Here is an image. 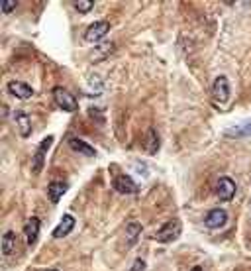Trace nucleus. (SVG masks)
<instances>
[{"label": "nucleus", "mask_w": 251, "mask_h": 271, "mask_svg": "<svg viewBox=\"0 0 251 271\" xmlns=\"http://www.w3.org/2000/svg\"><path fill=\"white\" fill-rule=\"evenodd\" d=\"M180 230H182V226H180L179 220H169V222H165L161 228L157 230V242H161V244H169V242H173V240H177L180 236Z\"/></svg>", "instance_id": "1"}, {"label": "nucleus", "mask_w": 251, "mask_h": 271, "mask_svg": "<svg viewBox=\"0 0 251 271\" xmlns=\"http://www.w3.org/2000/svg\"><path fill=\"white\" fill-rule=\"evenodd\" d=\"M53 98H55V102H57L61 109L65 110V112H75V110L79 109L77 98L73 96L69 90L61 89V87H55V89H53Z\"/></svg>", "instance_id": "2"}, {"label": "nucleus", "mask_w": 251, "mask_h": 271, "mask_svg": "<svg viewBox=\"0 0 251 271\" xmlns=\"http://www.w3.org/2000/svg\"><path fill=\"white\" fill-rule=\"evenodd\" d=\"M212 96H214L216 102H220V104H226L230 100V83H228V79L224 75L216 77L214 85H212Z\"/></svg>", "instance_id": "3"}, {"label": "nucleus", "mask_w": 251, "mask_h": 271, "mask_svg": "<svg viewBox=\"0 0 251 271\" xmlns=\"http://www.w3.org/2000/svg\"><path fill=\"white\" fill-rule=\"evenodd\" d=\"M108 32H110V22H106V20H98V22L90 24L89 28H87L85 39L90 41V43H92V41H100Z\"/></svg>", "instance_id": "4"}, {"label": "nucleus", "mask_w": 251, "mask_h": 271, "mask_svg": "<svg viewBox=\"0 0 251 271\" xmlns=\"http://www.w3.org/2000/svg\"><path fill=\"white\" fill-rule=\"evenodd\" d=\"M112 187L118 193H122V195H136L140 191V187L136 185V181L132 179V177H128V175H116L114 181H112Z\"/></svg>", "instance_id": "5"}, {"label": "nucleus", "mask_w": 251, "mask_h": 271, "mask_svg": "<svg viewBox=\"0 0 251 271\" xmlns=\"http://www.w3.org/2000/svg\"><path fill=\"white\" fill-rule=\"evenodd\" d=\"M53 144V136H47L45 140H41V144L37 147V151L34 153V159H32V173L37 175L43 167V161H45V151L49 149V145Z\"/></svg>", "instance_id": "6"}, {"label": "nucleus", "mask_w": 251, "mask_h": 271, "mask_svg": "<svg viewBox=\"0 0 251 271\" xmlns=\"http://www.w3.org/2000/svg\"><path fill=\"white\" fill-rule=\"evenodd\" d=\"M216 195L220 200H232L235 197V183L230 177H220L216 183Z\"/></svg>", "instance_id": "7"}, {"label": "nucleus", "mask_w": 251, "mask_h": 271, "mask_svg": "<svg viewBox=\"0 0 251 271\" xmlns=\"http://www.w3.org/2000/svg\"><path fill=\"white\" fill-rule=\"evenodd\" d=\"M226 220H228V212L224 208H212L204 218V224L208 228H222L226 224Z\"/></svg>", "instance_id": "8"}, {"label": "nucleus", "mask_w": 251, "mask_h": 271, "mask_svg": "<svg viewBox=\"0 0 251 271\" xmlns=\"http://www.w3.org/2000/svg\"><path fill=\"white\" fill-rule=\"evenodd\" d=\"M8 90H10V94H14L16 98H22V100H28V98L34 96V89L28 83H22V81L8 83Z\"/></svg>", "instance_id": "9"}, {"label": "nucleus", "mask_w": 251, "mask_h": 271, "mask_svg": "<svg viewBox=\"0 0 251 271\" xmlns=\"http://www.w3.org/2000/svg\"><path fill=\"white\" fill-rule=\"evenodd\" d=\"M39 218L32 216L26 224H24V234H26V240H28V244L30 246H34L37 240V236H39Z\"/></svg>", "instance_id": "10"}, {"label": "nucleus", "mask_w": 251, "mask_h": 271, "mask_svg": "<svg viewBox=\"0 0 251 271\" xmlns=\"http://www.w3.org/2000/svg\"><path fill=\"white\" fill-rule=\"evenodd\" d=\"M73 228H75V218L71 214H65L61 218V222L57 224V228L53 230V238H65V236L71 234Z\"/></svg>", "instance_id": "11"}, {"label": "nucleus", "mask_w": 251, "mask_h": 271, "mask_svg": "<svg viewBox=\"0 0 251 271\" xmlns=\"http://www.w3.org/2000/svg\"><path fill=\"white\" fill-rule=\"evenodd\" d=\"M14 120H16V124H18L20 134H22L24 138H28V136L32 134V120H30V116H28L24 110H16V112H14Z\"/></svg>", "instance_id": "12"}, {"label": "nucleus", "mask_w": 251, "mask_h": 271, "mask_svg": "<svg viewBox=\"0 0 251 271\" xmlns=\"http://www.w3.org/2000/svg\"><path fill=\"white\" fill-rule=\"evenodd\" d=\"M67 183H59V181H53V183H49V187H47V195H49V199L51 202H59V200L63 199V195L67 193Z\"/></svg>", "instance_id": "13"}, {"label": "nucleus", "mask_w": 251, "mask_h": 271, "mask_svg": "<svg viewBox=\"0 0 251 271\" xmlns=\"http://www.w3.org/2000/svg\"><path fill=\"white\" fill-rule=\"evenodd\" d=\"M69 145H71L73 151H79V153H85V155H89V157H92V155H96L94 147H92V145H89V144H87V142H83V140H79V138H71V140H69Z\"/></svg>", "instance_id": "14"}, {"label": "nucleus", "mask_w": 251, "mask_h": 271, "mask_svg": "<svg viewBox=\"0 0 251 271\" xmlns=\"http://www.w3.org/2000/svg\"><path fill=\"white\" fill-rule=\"evenodd\" d=\"M226 136L228 138H245V136H251V122H243V124L228 128L226 130Z\"/></svg>", "instance_id": "15"}, {"label": "nucleus", "mask_w": 251, "mask_h": 271, "mask_svg": "<svg viewBox=\"0 0 251 271\" xmlns=\"http://www.w3.org/2000/svg\"><path fill=\"white\" fill-rule=\"evenodd\" d=\"M140 234H142V224H140V222H130V224L126 226V238H128V244H130V246H134V244L138 242Z\"/></svg>", "instance_id": "16"}, {"label": "nucleus", "mask_w": 251, "mask_h": 271, "mask_svg": "<svg viewBox=\"0 0 251 271\" xmlns=\"http://www.w3.org/2000/svg\"><path fill=\"white\" fill-rule=\"evenodd\" d=\"M145 145H147V153H157V149H159V136H157V130L155 128H149L147 130Z\"/></svg>", "instance_id": "17"}, {"label": "nucleus", "mask_w": 251, "mask_h": 271, "mask_svg": "<svg viewBox=\"0 0 251 271\" xmlns=\"http://www.w3.org/2000/svg\"><path fill=\"white\" fill-rule=\"evenodd\" d=\"M14 246H16V234L14 232H6L2 236V253L4 255H10L14 252Z\"/></svg>", "instance_id": "18"}, {"label": "nucleus", "mask_w": 251, "mask_h": 271, "mask_svg": "<svg viewBox=\"0 0 251 271\" xmlns=\"http://www.w3.org/2000/svg\"><path fill=\"white\" fill-rule=\"evenodd\" d=\"M75 8H77L81 14H87V12H90V10L94 8V2H92V0H79V2H75Z\"/></svg>", "instance_id": "19"}, {"label": "nucleus", "mask_w": 251, "mask_h": 271, "mask_svg": "<svg viewBox=\"0 0 251 271\" xmlns=\"http://www.w3.org/2000/svg\"><path fill=\"white\" fill-rule=\"evenodd\" d=\"M16 0H2V12L4 14H8V12H12L14 8H16Z\"/></svg>", "instance_id": "20"}, {"label": "nucleus", "mask_w": 251, "mask_h": 271, "mask_svg": "<svg viewBox=\"0 0 251 271\" xmlns=\"http://www.w3.org/2000/svg\"><path fill=\"white\" fill-rule=\"evenodd\" d=\"M130 271H145V261L142 257H138V259L134 261V265L130 267Z\"/></svg>", "instance_id": "21"}, {"label": "nucleus", "mask_w": 251, "mask_h": 271, "mask_svg": "<svg viewBox=\"0 0 251 271\" xmlns=\"http://www.w3.org/2000/svg\"><path fill=\"white\" fill-rule=\"evenodd\" d=\"M193 271H202V267H193Z\"/></svg>", "instance_id": "22"}, {"label": "nucleus", "mask_w": 251, "mask_h": 271, "mask_svg": "<svg viewBox=\"0 0 251 271\" xmlns=\"http://www.w3.org/2000/svg\"><path fill=\"white\" fill-rule=\"evenodd\" d=\"M49 271H55V269H49Z\"/></svg>", "instance_id": "23"}]
</instances>
